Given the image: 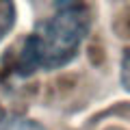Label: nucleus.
Listing matches in <instances>:
<instances>
[{
	"instance_id": "1",
	"label": "nucleus",
	"mask_w": 130,
	"mask_h": 130,
	"mask_svg": "<svg viewBox=\"0 0 130 130\" xmlns=\"http://www.w3.org/2000/svg\"><path fill=\"white\" fill-rule=\"evenodd\" d=\"M91 28L89 11L74 0L56 5L52 18L35 26L24 41L15 70L30 76L37 70H59L78 56L80 46Z\"/></svg>"
},
{
	"instance_id": "3",
	"label": "nucleus",
	"mask_w": 130,
	"mask_h": 130,
	"mask_svg": "<svg viewBox=\"0 0 130 130\" xmlns=\"http://www.w3.org/2000/svg\"><path fill=\"white\" fill-rule=\"evenodd\" d=\"M15 24V2L13 0H0V41L9 35Z\"/></svg>"
},
{
	"instance_id": "2",
	"label": "nucleus",
	"mask_w": 130,
	"mask_h": 130,
	"mask_svg": "<svg viewBox=\"0 0 130 130\" xmlns=\"http://www.w3.org/2000/svg\"><path fill=\"white\" fill-rule=\"evenodd\" d=\"M0 130H48L39 121L22 115H2L0 117Z\"/></svg>"
}]
</instances>
